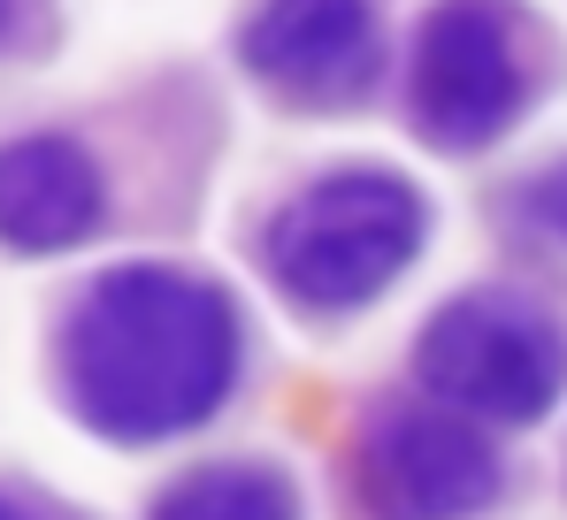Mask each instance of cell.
Masks as SVG:
<instances>
[{
	"label": "cell",
	"mask_w": 567,
	"mask_h": 520,
	"mask_svg": "<svg viewBox=\"0 0 567 520\" xmlns=\"http://www.w3.org/2000/svg\"><path fill=\"white\" fill-rule=\"evenodd\" d=\"M154 520H299V490L269 459H215L169 482Z\"/></svg>",
	"instance_id": "ba28073f"
},
{
	"label": "cell",
	"mask_w": 567,
	"mask_h": 520,
	"mask_svg": "<svg viewBox=\"0 0 567 520\" xmlns=\"http://www.w3.org/2000/svg\"><path fill=\"white\" fill-rule=\"evenodd\" d=\"M522 100H529V70H522L514 8L506 0L430 8L414 39V123L445 154H475L522 115Z\"/></svg>",
	"instance_id": "277c9868"
},
{
	"label": "cell",
	"mask_w": 567,
	"mask_h": 520,
	"mask_svg": "<svg viewBox=\"0 0 567 520\" xmlns=\"http://www.w3.org/2000/svg\"><path fill=\"white\" fill-rule=\"evenodd\" d=\"M100 207H107V184L85 146H70V138L0 146V246L70 253L100 230Z\"/></svg>",
	"instance_id": "52a82bcc"
},
{
	"label": "cell",
	"mask_w": 567,
	"mask_h": 520,
	"mask_svg": "<svg viewBox=\"0 0 567 520\" xmlns=\"http://www.w3.org/2000/svg\"><path fill=\"white\" fill-rule=\"evenodd\" d=\"M383 54L369 0H261L246 62L284 92H353Z\"/></svg>",
	"instance_id": "8992f818"
},
{
	"label": "cell",
	"mask_w": 567,
	"mask_h": 520,
	"mask_svg": "<svg viewBox=\"0 0 567 520\" xmlns=\"http://www.w3.org/2000/svg\"><path fill=\"white\" fill-rule=\"evenodd\" d=\"M529 207H537V222H545V230H560V238H567V162L529 184Z\"/></svg>",
	"instance_id": "9c48e42d"
},
{
	"label": "cell",
	"mask_w": 567,
	"mask_h": 520,
	"mask_svg": "<svg viewBox=\"0 0 567 520\" xmlns=\"http://www.w3.org/2000/svg\"><path fill=\"white\" fill-rule=\"evenodd\" d=\"M0 520H23V513H16V506H8V498H0Z\"/></svg>",
	"instance_id": "30bf717a"
},
{
	"label": "cell",
	"mask_w": 567,
	"mask_h": 520,
	"mask_svg": "<svg viewBox=\"0 0 567 520\" xmlns=\"http://www.w3.org/2000/svg\"><path fill=\"white\" fill-rule=\"evenodd\" d=\"M0 39H8V0H0Z\"/></svg>",
	"instance_id": "8fae6325"
},
{
	"label": "cell",
	"mask_w": 567,
	"mask_h": 520,
	"mask_svg": "<svg viewBox=\"0 0 567 520\" xmlns=\"http://www.w3.org/2000/svg\"><path fill=\"white\" fill-rule=\"evenodd\" d=\"M491 498H498V451L437 406H399L361 444L369 520H468Z\"/></svg>",
	"instance_id": "5b68a950"
},
{
	"label": "cell",
	"mask_w": 567,
	"mask_h": 520,
	"mask_svg": "<svg viewBox=\"0 0 567 520\" xmlns=\"http://www.w3.org/2000/svg\"><path fill=\"white\" fill-rule=\"evenodd\" d=\"M414 367L461 414L537 422V414H553V398H560V383H567V345L537 306L498 299V291H475V299H453L430 322Z\"/></svg>",
	"instance_id": "3957f363"
},
{
	"label": "cell",
	"mask_w": 567,
	"mask_h": 520,
	"mask_svg": "<svg viewBox=\"0 0 567 520\" xmlns=\"http://www.w3.org/2000/svg\"><path fill=\"white\" fill-rule=\"evenodd\" d=\"M238 383V306L185 268H107L62 330V398L107 444H169Z\"/></svg>",
	"instance_id": "6da1fadb"
},
{
	"label": "cell",
	"mask_w": 567,
	"mask_h": 520,
	"mask_svg": "<svg viewBox=\"0 0 567 520\" xmlns=\"http://www.w3.org/2000/svg\"><path fill=\"white\" fill-rule=\"evenodd\" d=\"M422 238H430V207L406 176L338 169L322 184H307L269 222V275L299 306L346 314V306H369L422 253Z\"/></svg>",
	"instance_id": "7a4b0ae2"
}]
</instances>
